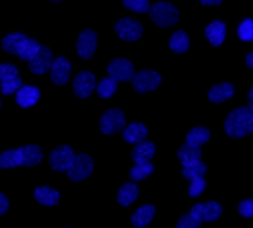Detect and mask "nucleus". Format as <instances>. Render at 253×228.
I'll list each match as a JSON object with an SVG mask.
<instances>
[{"label": "nucleus", "instance_id": "1", "mask_svg": "<svg viewBox=\"0 0 253 228\" xmlns=\"http://www.w3.org/2000/svg\"><path fill=\"white\" fill-rule=\"evenodd\" d=\"M224 130L231 139H242L253 132V113L248 107L235 108L224 120Z\"/></svg>", "mask_w": 253, "mask_h": 228}, {"label": "nucleus", "instance_id": "2", "mask_svg": "<svg viewBox=\"0 0 253 228\" xmlns=\"http://www.w3.org/2000/svg\"><path fill=\"white\" fill-rule=\"evenodd\" d=\"M149 15H150V19H152V22L161 27L174 26L179 20V17H181L179 10L169 2H157V3H154V5H150Z\"/></svg>", "mask_w": 253, "mask_h": 228}, {"label": "nucleus", "instance_id": "3", "mask_svg": "<svg viewBox=\"0 0 253 228\" xmlns=\"http://www.w3.org/2000/svg\"><path fill=\"white\" fill-rule=\"evenodd\" d=\"M71 181H84L93 173V159L88 154H78L66 171Z\"/></svg>", "mask_w": 253, "mask_h": 228}, {"label": "nucleus", "instance_id": "4", "mask_svg": "<svg viewBox=\"0 0 253 228\" xmlns=\"http://www.w3.org/2000/svg\"><path fill=\"white\" fill-rule=\"evenodd\" d=\"M125 127V113L118 108H110L108 112H105L101 115L100 120V129L103 134H117Z\"/></svg>", "mask_w": 253, "mask_h": 228}, {"label": "nucleus", "instance_id": "5", "mask_svg": "<svg viewBox=\"0 0 253 228\" xmlns=\"http://www.w3.org/2000/svg\"><path fill=\"white\" fill-rule=\"evenodd\" d=\"M76 154L73 152V149L69 145H59L51 152L49 156V164L54 171H59V173H66L71 166L73 159H75Z\"/></svg>", "mask_w": 253, "mask_h": 228}, {"label": "nucleus", "instance_id": "6", "mask_svg": "<svg viewBox=\"0 0 253 228\" xmlns=\"http://www.w3.org/2000/svg\"><path fill=\"white\" fill-rule=\"evenodd\" d=\"M115 32L120 39L126 41V43H133V41H138L142 38L144 29H142V26L137 22V20L124 17L115 24Z\"/></svg>", "mask_w": 253, "mask_h": 228}, {"label": "nucleus", "instance_id": "7", "mask_svg": "<svg viewBox=\"0 0 253 228\" xmlns=\"http://www.w3.org/2000/svg\"><path fill=\"white\" fill-rule=\"evenodd\" d=\"M161 75L154 70H145V71H140L138 75L133 76L132 80V85H133V90L138 93H147V91H152L156 90L159 85H161Z\"/></svg>", "mask_w": 253, "mask_h": 228}, {"label": "nucleus", "instance_id": "8", "mask_svg": "<svg viewBox=\"0 0 253 228\" xmlns=\"http://www.w3.org/2000/svg\"><path fill=\"white\" fill-rule=\"evenodd\" d=\"M189 215L198 222H216L219 217L223 215V208L219 203L216 201H210L206 205H194L191 208Z\"/></svg>", "mask_w": 253, "mask_h": 228}, {"label": "nucleus", "instance_id": "9", "mask_svg": "<svg viewBox=\"0 0 253 228\" xmlns=\"http://www.w3.org/2000/svg\"><path fill=\"white\" fill-rule=\"evenodd\" d=\"M96 88V78L93 73L81 71L76 75L75 81H73V91L78 98H88Z\"/></svg>", "mask_w": 253, "mask_h": 228}, {"label": "nucleus", "instance_id": "10", "mask_svg": "<svg viewBox=\"0 0 253 228\" xmlns=\"http://www.w3.org/2000/svg\"><path fill=\"white\" fill-rule=\"evenodd\" d=\"M108 75L117 83L118 81H130L135 76V68L128 59H113L108 64Z\"/></svg>", "mask_w": 253, "mask_h": 228}, {"label": "nucleus", "instance_id": "11", "mask_svg": "<svg viewBox=\"0 0 253 228\" xmlns=\"http://www.w3.org/2000/svg\"><path fill=\"white\" fill-rule=\"evenodd\" d=\"M51 64H52L51 49L46 46H41L38 54L29 61V70L34 73V75H44L46 71L51 70Z\"/></svg>", "mask_w": 253, "mask_h": 228}, {"label": "nucleus", "instance_id": "12", "mask_svg": "<svg viewBox=\"0 0 253 228\" xmlns=\"http://www.w3.org/2000/svg\"><path fill=\"white\" fill-rule=\"evenodd\" d=\"M78 54L83 59H91V56L96 51V32L91 29H86L80 34L78 43H76Z\"/></svg>", "mask_w": 253, "mask_h": 228}, {"label": "nucleus", "instance_id": "13", "mask_svg": "<svg viewBox=\"0 0 253 228\" xmlns=\"http://www.w3.org/2000/svg\"><path fill=\"white\" fill-rule=\"evenodd\" d=\"M51 80L52 83L56 85H66L68 80H69V73H71V63L59 56V58L52 59V64H51Z\"/></svg>", "mask_w": 253, "mask_h": 228}, {"label": "nucleus", "instance_id": "14", "mask_svg": "<svg viewBox=\"0 0 253 228\" xmlns=\"http://www.w3.org/2000/svg\"><path fill=\"white\" fill-rule=\"evenodd\" d=\"M41 96V91L38 87H32V85H27V87H20L17 90V95H15V100H17V105L22 108H29L32 105L38 103Z\"/></svg>", "mask_w": 253, "mask_h": 228}, {"label": "nucleus", "instance_id": "15", "mask_svg": "<svg viewBox=\"0 0 253 228\" xmlns=\"http://www.w3.org/2000/svg\"><path fill=\"white\" fill-rule=\"evenodd\" d=\"M205 36L211 43V46H221L224 38H226V26H224V22H221V20H214L210 26H206Z\"/></svg>", "mask_w": 253, "mask_h": 228}, {"label": "nucleus", "instance_id": "16", "mask_svg": "<svg viewBox=\"0 0 253 228\" xmlns=\"http://www.w3.org/2000/svg\"><path fill=\"white\" fill-rule=\"evenodd\" d=\"M19 156L22 166L34 168V166H38L42 161V150L38 145H24V147L19 149Z\"/></svg>", "mask_w": 253, "mask_h": 228}, {"label": "nucleus", "instance_id": "17", "mask_svg": "<svg viewBox=\"0 0 253 228\" xmlns=\"http://www.w3.org/2000/svg\"><path fill=\"white\" fill-rule=\"evenodd\" d=\"M179 161L182 162V168H191L201 162V149L199 147H191V145L184 144L177 152Z\"/></svg>", "mask_w": 253, "mask_h": 228}, {"label": "nucleus", "instance_id": "18", "mask_svg": "<svg viewBox=\"0 0 253 228\" xmlns=\"http://www.w3.org/2000/svg\"><path fill=\"white\" fill-rule=\"evenodd\" d=\"M154 154H156V145H154L152 142L144 140L133 147L132 159L135 164H144V162H149L150 159H152Z\"/></svg>", "mask_w": 253, "mask_h": 228}, {"label": "nucleus", "instance_id": "19", "mask_svg": "<svg viewBox=\"0 0 253 228\" xmlns=\"http://www.w3.org/2000/svg\"><path fill=\"white\" fill-rule=\"evenodd\" d=\"M34 198H36V201L44 206H54V205H58L61 196H59V191L49 188V186H39V188L34 191Z\"/></svg>", "mask_w": 253, "mask_h": 228}, {"label": "nucleus", "instance_id": "20", "mask_svg": "<svg viewBox=\"0 0 253 228\" xmlns=\"http://www.w3.org/2000/svg\"><path fill=\"white\" fill-rule=\"evenodd\" d=\"M235 95V88L231 83H221V85H216L210 90L208 96L213 103H223V101L230 100L231 96Z\"/></svg>", "mask_w": 253, "mask_h": 228}, {"label": "nucleus", "instance_id": "21", "mask_svg": "<svg viewBox=\"0 0 253 228\" xmlns=\"http://www.w3.org/2000/svg\"><path fill=\"white\" fill-rule=\"evenodd\" d=\"M147 137V127L144 124H132L124 130V140L128 144H140Z\"/></svg>", "mask_w": 253, "mask_h": 228}, {"label": "nucleus", "instance_id": "22", "mask_svg": "<svg viewBox=\"0 0 253 228\" xmlns=\"http://www.w3.org/2000/svg\"><path fill=\"white\" fill-rule=\"evenodd\" d=\"M156 217V208L152 205H145L140 206L132 217V225L137 228H144L152 222V218Z\"/></svg>", "mask_w": 253, "mask_h": 228}, {"label": "nucleus", "instance_id": "23", "mask_svg": "<svg viewBox=\"0 0 253 228\" xmlns=\"http://www.w3.org/2000/svg\"><path fill=\"white\" fill-rule=\"evenodd\" d=\"M137 196H138V186L135 182H126V184H124L118 189L117 199L122 206H130L137 199Z\"/></svg>", "mask_w": 253, "mask_h": 228}, {"label": "nucleus", "instance_id": "24", "mask_svg": "<svg viewBox=\"0 0 253 228\" xmlns=\"http://www.w3.org/2000/svg\"><path fill=\"white\" fill-rule=\"evenodd\" d=\"M211 139V132L205 127H196L186 136V144L191 147H201L205 142Z\"/></svg>", "mask_w": 253, "mask_h": 228}, {"label": "nucleus", "instance_id": "25", "mask_svg": "<svg viewBox=\"0 0 253 228\" xmlns=\"http://www.w3.org/2000/svg\"><path fill=\"white\" fill-rule=\"evenodd\" d=\"M169 47L177 54H182L189 49V38L184 31H175L169 39Z\"/></svg>", "mask_w": 253, "mask_h": 228}, {"label": "nucleus", "instance_id": "26", "mask_svg": "<svg viewBox=\"0 0 253 228\" xmlns=\"http://www.w3.org/2000/svg\"><path fill=\"white\" fill-rule=\"evenodd\" d=\"M39 47H41V44L38 43V41H34L31 38H26V39H24V43L20 44V47L17 51V56L20 59H24V61H31L36 54H38Z\"/></svg>", "mask_w": 253, "mask_h": 228}, {"label": "nucleus", "instance_id": "27", "mask_svg": "<svg viewBox=\"0 0 253 228\" xmlns=\"http://www.w3.org/2000/svg\"><path fill=\"white\" fill-rule=\"evenodd\" d=\"M27 36L20 34V32H12V34L5 36L2 41V47L5 52H9V54H17L20 44L24 43V39H26Z\"/></svg>", "mask_w": 253, "mask_h": 228}, {"label": "nucleus", "instance_id": "28", "mask_svg": "<svg viewBox=\"0 0 253 228\" xmlns=\"http://www.w3.org/2000/svg\"><path fill=\"white\" fill-rule=\"evenodd\" d=\"M17 166H22V162H20V156H19V149L5 150V152L0 154V168L2 169L17 168Z\"/></svg>", "mask_w": 253, "mask_h": 228}, {"label": "nucleus", "instance_id": "29", "mask_svg": "<svg viewBox=\"0 0 253 228\" xmlns=\"http://www.w3.org/2000/svg\"><path fill=\"white\" fill-rule=\"evenodd\" d=\"M154 173V166L150 162H144V164H135L132 169H130V178L132 181H142L147 176Z\"/></svg>", "mask_w": 253, "mask_h": 228}, {"label": "nucleus", "instance_id": "30", "mask_svg": "<svg viewBox=\"0 0 253 228\" xmlns=\"http://www.w3.org/2000/svg\"><path fill=\"white\" fill-rule=\"evenodd\" d=\"M117 87L118 83L113 78H103L98 83V95L101 96V98H110V96L113 95V93L117 91Z\"/></svg>", "mask_w": 253, "mask_h": 228}, {"label": "nucleus", "instance_id": "31", "mask_svg": "<svg viewBox=\"0 0 253 228\" xmlns=\"http://www.w3.org/2000/svg\"><path fill=\"white\" fill-rule=\"evenodd\" d=\"M206 171L208 169H206L205 162H199V164L191 166V168H182V176L186 179H189V181H193V179H198V178H205Z\"/></svg>", "mask_w": 253, "mask_h": 228}, {"label": "nucleus", "instance_id": "32", "mask_svg": "<svg viewBox=\"0 0 253 228\" xmlns=\"http://www.w3.org/2000/svg\"><path fill=\"white\" fill-rule=\"evenodd\" d=\"M22 87V80L19 76H12V78H5L0 81V90H2L3 95H12L17 90Z\"/></svg>", "mask_w": 253, "mask_h": 228}, {"label": "nucleus", "instance_id": "33", "mask_svg": "<svg viewBox=\"0 0 253 228\" xmlns=\"http://www.w3.org/2000/svg\"><path fill=\"white\" fill-rule=\"evenodd\" d=\"M124 5L128 10L140 12V14H145V12L150 10V2H149V0H124Z\"/></svg>", "mask_w": 253, "mask_h": 228}, {"label": "nucleus", "instance_id": "34", "mask_svg": "<svg viewBox=\"0 0 253 228\" xmlns=\"http://www.w3.org/2000/svg\"><path fill=\"white\" fill-rule=\"evenodd\" d=\"M238 38L242 41L250 43L253 41V20L252 19H245L238 27Z\"/></svg>", "mask_w": 253, "mask_h": 228}, {"label": "nucleus", "instance_id": "35", "mask_svg": "<svg viewBox=\"0 0 253 228\" xmlns=\"http://www.w3.org/2000/svg\"><path fill=\"white\" fill-rule=\"evenodd\" d=\"M191 182V186H189V196H199V194L205 191L206 188V181H205V178H198V179H193V181H189Z\"/></svg>", "mask_w": 253, "mask_h": 228}, {"label": "nucleus", "instance_id": "36", "mask_svg": "<svg viewBox=\"0 0 253 228\" xmlns=\"http://www.w3.org/2000/svg\"><path fill=\"white\" fill-rule=\"evenodd\" d=\"M12 76H19V70L14 64H0V81Z\"/></svg>", "mask_w": 253, "mask_h": 228}, {"label": "nucleus", "instance_id": "37", "mask_svg": "<svg viewBox=\"0 0 253 228\" xmlns=\"http://www.w3.org/2000/svg\"><path fill=\"white\" fill-rule=\"evenodd\" d=\"M199 225H201V222L194 220L191 215H184V217L177 222V227L175 228H199Z\"/></svg>", "mask_w": 253, "mask_h": 228}, {"label": "nucleus", "instance_id": "38", "mask_svg": "<svg viewBox=\"0 0 253 228\" xmlns=\"http://www.w3.org/2000/svg\"><path fill=\"white\" fill-rule=\"evenodd\" d=\"M238 211H240V215L245 217V218L253 217V199H245V201L240 203Z\"/></svg>", "mask_w": 253, "mask_h": 228}, {"label": "nucleus", "instance_id": "39", "mask_svg": "<svg viewBox=\"0 0 253 228\" xmlns=\"http://www.w3.org/2000/svg\"><path fill=\"white\" fill-rule=\"evenodd\" d=\"M7 210H9V199L3 196L2 193H0V215H3Z\"/></svg>", "mask_w": 253, "mask_h": 228}, {"label": "nucleus", "instance_id": "40", "mask_svg": "<svg viewBox=\"0 0 253 228\" xmlns=\"http://www.w3.org/2000/svg\"><path fill=\"white\" fill-rule=\"evenodd\" d=\"M199 2H201L203 5H208V7H214V5H219V3H223L224 0H199Z\"/></svg>", "mask_w": 253, "mask_h": 228}, {"label": "nucleus", "instance_id": "41", "mask_svg": "<svg viewBox=\"0 0 253 228\" xmlns=\"http://www.w3.org/2000/svg\"><path fill=\"white\" fill-rule=\"evenodd\" d=\"M248 108H250L253 113V87L250 88V91H248Z\"/></svg>", "mask_w": 253, "mask_h": 228}, {"label": "nucleus", "instance_id": "42", "mask_svg": "<svg viewBox=\"0 0 253 228\" xmlns=\"http://www.w3.org/2000/svg\"><path fill=\"white\" fill-rule=\"evenodd\" d=\"M245 63H247L248 68H252V70H253V52L247 54V58H245Z\"/></svg>", "mask_w": 253, "mask_h": 228}, {"label": "nucleus", "instance_id": "43", "mask_svg": "<svg viewBox=\"0 0 253 228\" xmlns=\"http://www.w3.org/2000/svg\"><path fill=\"white\" fill-rule=\"evenodd\" d=\"M52 2H61V0H52Z\"/></svg>", "mask_w": 253, "mask_h": 228}, {"label": "nucleus", "instance_id": "44", "mask_svg": "<svg viewBox=\"0 0 253 228\" xmlns=\"http://www.w3.org/2000/svg\"><path fill=\"white\" fill-rule=\"evenodd\" d=\"M0 107H2V101H0Z\"/></svg>", "mask_w": 253, "mask_h": 228}]
</instances>
